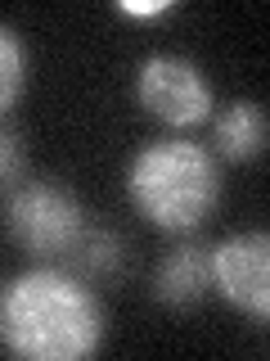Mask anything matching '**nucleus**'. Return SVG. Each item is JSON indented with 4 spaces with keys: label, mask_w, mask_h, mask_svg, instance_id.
<instances>
[{
    "label": "nucleus",
    "mask_w": 270,
    "mask_h": 361,
    "mask_svg": "<svg viewBox=\"0 0 270 361\" xmlns=\"http://www.w3.org/2000/svg\"><path fill=\"white\" fill-rule=\"evenodd\" d=\"M212 289V262H207V248L198 244H180L158 262V276H153V293L172 307H189L198 302L202 293Z\"/></svg>",
    "instance_id": "423d86ee"
},
{
    "label": "nucleus",
    "mask_w": 270,
    "mask_h": 361,
    "mask_svg": "<svg viewBox=\"0 0 270 361\" xmlns=\"http://www.w3.org/2000/svg\"><path fill=\"white\" fill-rule=\"evenodd\" d=\"M0 338L9 353L32 361H77L104 338L99 298L77 276L54 267L27 271L0 298Z\"/></svg>",
    "instance_id": "f257e3e1"
},
{
    "label": "nucleus",
    "mask_w": 270,
    "mask_h": 361,
    "mask_svg": "<svg viewBox=\"0 0 270 361\" xmlns=\"http://www.w3.org/2000/svg\"><path fill=\"white\" fill-rule=\"evenodd\" d=\"M22 77H27V54L22 41L0 23V118L14 109V99L22 95Z\"/></svg>",
    "instance_id": "6e6552de"
},
{
    "label": "nucleus",
    "mask_w": 270,
    "mask_h": 361,
    "mask_svg": "<svg viewBox=\"0 0 270 361\" xmlns=\"http://www.w3.org/2000/svg\"><path fill=\"white\" fill-rule=\"evenodd\" d=\"M212 145H217V154L230 158V163L257 158L266 149V113H262V104L234 99L230 109H221L217 127H212Z\"/></svg>",
    "instance_id": "0eeeda50"
},
{
    "label": "nucleus",
    "mask_w": 270,
    "mask_h": 361,
    "mask_svg": "<svg viewBox=\"0 0 270 361\" xmlns=\"http://www.w3.org/2000/svg\"><path fill=\"white\" fill-rule=\"evenodd\" d=\"M167 5H158V0H122V14H131V18H153V14H162Z\"/></svg>",
    "instance_id": "9b49d317"
},
{
    "label": "nucleus",
    "mask_w": 270,
    "mask_h": 361,
    "mask_svg": "<svg viewBox=\"0 0 270 361\" xmlns=\"http://www.w3.org/2000/svg\"><path fill=\"white\" fill-rule=\"evenodd\" d=\"M131 203L149 217L158 231H194L217 208L221 176L202 145L189 140H153L131 163Z\"/></svg>",
    "instance_id": "f03ea898"
},
{
    "label": "nucleus",
    "mask_w": 270,
    "mask_h": 361,
    "mask_svg": "<svg viewBox=\"0 0 270 361\" xmlns=\"http://www.w3.org/2000/svg\"><path fill=\"white\" fill-rule=\"evenodd\" d=\"M18 172H22V149H18L14 131H5V127H0V190H9V185H14Z\"/></svg>",
    "instance_id": "9d476101"
},
{
    "label": "nucleus",
    "mask_w": 270,
    "mask_h": 361,
    "mask_svg": "<svg viewBox=\"0 0 270 361\" xmlns=\"http://www.w3.org/2000/svg\"><path fill=\"white\" fill-rule=\"evenodd\" d=\"M135 95L167 127H198V122L212 118V86L180 54H153V59H144Z\"/></svg>",
    "instance_id": "20e7f679"
},
{
    "label": "nucleus",
    "mask_w": 270,
    "mask_h": 361,
    "mask_svg": "<svg viewBox=\"0 0 270 361\" xmlns=\"http://www.w3.org/2000/svg\"><path fill=\"white\" fill-rule=\"evenodd\" d=\"M9 235L37 257H59L82 240V203L50 180H32L9 195L5 208Z\"/></svg>",
    "instance_id": "7ed1b4c3"
},
{
    "label": "nucleus",
    "mask_w": 270,
    "mask_h": 361,
    "mask_svg": "<svg viewBox=\"0 0 270 361\" xmlns=\"http://www.w3.org/2000/svg\"><path fill=\"white\" fill-rule=\"evenodd\" d=\"M72 253H77V267L86 271V276H108L112 267H117V240L104 231H95V235H82V240L72 244Z\"/></svg>",
    "instance_id": "1a4fd4ad"
},
{
    "label": "nucleus",
    "mask_w": 270,
    "mask_h": 361,
    "mask_svg": "<svg viewBox=\"0 0 270 361\" xmlns=\"http://www.w3.org/2000/svg\"><path fill=\"white\" fill-rule=\"evenodd\" d=\"M212 262V285L221 289V298L243 316L266 321L270 316V240L257 235H230L225 244L207 248Z\"/></svg>",
    "instance_id": "39448f33"
}]
</instances>
